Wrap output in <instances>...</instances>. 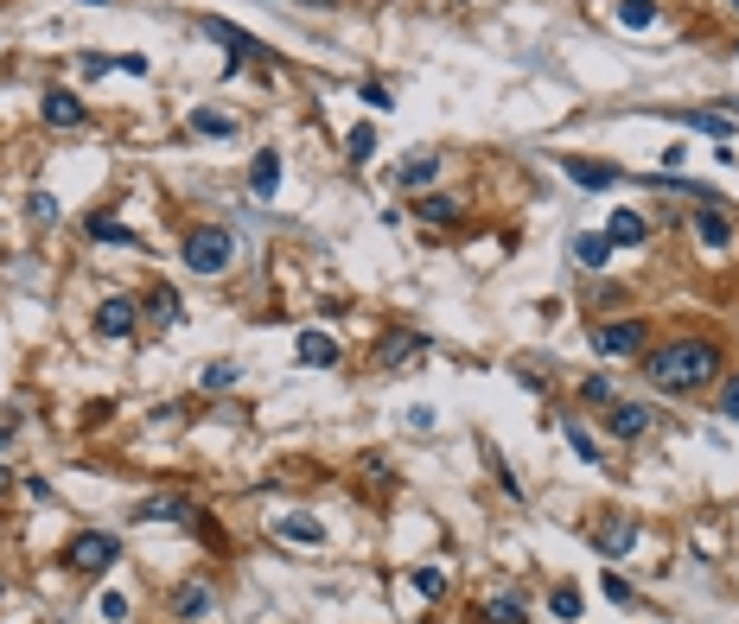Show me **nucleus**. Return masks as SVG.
<instances>
[{
    "instance_id": "nucleus-11",
    "label": "nucleus",
    "mask_w": 739,
    "mask_h": 624,
    "mask_svg": "<svg viewBox=\"0 0 739 624\" xmlns=\"http://www.w3.org/2000/svg\"><path fill=\"white\" fill-rule=\"evenodd\" d=\"M204 32H211V39H217V45H230V51H236V58H230V71H243V64H249V58H268V51H262V45H255V39H249V32H236L230 20H204Z\"/></svg>"
},
{
    "instance_id": "nucleus-2",
    "label": "nucleus",
    "mask_w": 739,
    "mask_h": 624,
    "mask_svg": "<svg viewBox=\"0 0 739 624\" xmlns=\"http://www.w3.org/2000/svg\"><path fill=\"white\" fill-rule=\"evenodd\" d=\"M115 561H122V542L102 535V529H77L71 542H64V567H71L77 580H102Z\"/></svg>"
},
{
    "instance_id": "nucleus-25",
    "label": "nucleus",
    "mask_w": 739,
    "mask_h": 624,
    "mask_svg": "<svg viewBox=\"0 0 739 624\" xmlns=\"http://www.w3.org/2000/svg\"><path fill=\"white\" fill-rule=\"evenodd\" d=\"M618 20H625V26H657V0H618Z\"/></svg>"
},
{
    "instance_id": "nucleus-44",
    "label": "nucleus",
    "mask_w": 739,
    "mask_h": 624,
    "mask_svg": "<svg viewBox=\"0 0 739 624\" xmlns=\"http://www.w3.org/2000/svg\"><path fill=\"white\" fill-rule=\"evenodd\" d=\"M491 624H497V618H491Z\"/></svg>"
},
{
    "instance_id": "nucleus-7",
    "label": "nucleus",
    "mask_w": 739,
    "mask_h": 624,
    "mask_svg": "<svg viewBox=\"0 0 739 624\" xmlns=\"http://www.w3.org/2000/svg\"><path fill=\"white\" fill-rule=\"evenodd\" d=\"M134 319H141V312H134L128 293H109V300L96 306V332H102V338H128V332H134Z\"/></svg>"
},
{
    "instance_id": "nucleus-31",
    "label": "nucleus",
    "mask_w": 739,
    "mask_h": 624,
    "mask_svg": "<svg viewBox=\"0 0 739 624\" xmlns=\"http://www.w3.org/2000/svg\"><path fill=\"white\" fill-rule=\"evenodd\" d=\"M211 612V593H204V586H185L179 593V618H204Z\"/></svg>"
},
{
    "instance_id": "nucleus-42",
    "label": "nucleus",
    "mask_w": 739,
    "mask_h": 624,
    "mask_svg": "<svg viewBox=\"0 0 739 624\" xmlns=\"http://www.w3.org/2000/svg\"><path fill=\"white\" fill-rule=\"evenodd\" d=\"M300 7H338V0H300Z\"/></svg>"
},
{
    "instance_id": "nucleus-20",
    "label": "nucleus",
    "mask_w": 739,
    "mask_h": 624,
    "mask_svg": "<svg viewBox=\"0 0 739 624\" xmlns=\"http://www.w3.org/2000/svg\"><path fill=\"white\" fill-rule=\"evenodd\" d=\"M274 535H287V542H300V548H319V542H325V529L313 523V516H281Z\"/></svg>"
},
{
    "instance_id": "nucleus-38",
    "label": "nucleus",
    "mask_w": 739,
    "mask_h": 624,
    "mask_svg": "<svg viewBox=\"0 0 739 624\" xmlns=\"http://www.w3.org/2000/svg\"><path fill=\"white\" fill-rule=\"evenodd\" d=\"M77 64H83V77H102V71H109V64H115V58H109V51H83Z\"/></svg>"
},
{
    "instance_id": "nucleus-17",
    "label": "nucleus",
    "mask_w": 739,
    "mask_h": 624,
    "mask_svg": "<svg viewBox=\"0 0 739 624\" xmlns=\"http://www.w3.org/2000/svg\"><path fill=\"white\" fill-rule=\"evenodd\" d=\"M83 236H90V242H115V249H134V230H128V223H115V217H102V211L83 217Z\"/></svg>"
},
{
    "instance_id": "nucleus-36",
    "label": "nucleus",
    "mask_w": 739,
    "mask_h": 624,
    "mask_svg": "<svg viewBox=\"0 0 739 624\" xmlns=\"http://www.w3.org/2000/svg\"><path fill=\"white\" fill-rule=\"evenodd\" d=\"M96 612L109 618V624H122V618H128V599H122V593H102V605H96Z\"/></svg>"
},
{
    "instance_id": "nucleus-9",
    "label": "nucleus",
    "mask_w": 739,
    "mask_h": 624,
    "mask_svg": "<svg viewBox=\"0 0 739 624\" xmlns=\"http://www.w3.org/2000/svg\"><path fill=\"white\" fill-rule=\"evenodd\" d=\"M561 172H567V179H574V185H580V192H612V185H618V179H625V172H618V166H599V160H580V153H574V160H561Z\"/></svg>"
},
{
    "instance_id": "nucleus-16",
    "label": "nucleus",
    "mask_w": 739,
    "mask_h": 624,
    "mask_svg": "<svg viewBox=\"0 0 739 624\" xmlns=\"http://www.w3.org/2000/svg\"><path fill=\"white\" fill-rule=\"evenodd\" d=\"M249 192H255V198H274V192H281V153H255V166H249Z\"/></svg>"
},
{
    "instance_id": "nucleus-5",
    "label": "nucleus",
    "mask_w": 739,
    "mask_h": 624,
    "mask_svg": "<svg viewBox=\"0 0 739 624\" xmlns=\"http://www.w3.org/2000/svg\"><path fill=\"white\" fill-rule=\"evenodd\" d=\"M427 357V338L421 332H383L376 338V370H408V363Z\"/></svg>"
},
{
    "instance_id": "nucleus-23",
    "label": "nucleus",
    "mask_w": 739,
    "mask_h": 624,
    "mask_svg": "<svg viewBox=\"0 0 739 624\" xmlns=\"http://www.w3.org/2000/svg\"><path fill=\"white\" fill-rule=\"evenodd\" d=\"M345 153H351V166H370V153H376V128H370V121H357V128L345 134Z\"/></svg>"
},
{
    "instance_id": "nucleus-28",
    "label": "nucleus",
    "mask_w": 739,
    "mask_h": 624,
    "mask_svg": "<svg viewBox=\"0 0 739 624\" xmlns=\"http://www.w3.org/2000/svg\"><path fill=\"white\" fill-rule=\"evenodd\" d=\"M421 223H459V204L453 198H421Z\"/></svg>"
},
{
    "instance_id": "nucleus-15",
    "label": "nucleus",
    "mask_w": 739,
    "mask_h": 624,
    "mask_svg": "<svg viewBox=\"0 0 739 624\" xmlns=\"http://www.w3.org/2000/svg\"><path fill=\"white\" fill-rule=\"evenodd\" d=\"M695 236L708 242V249H727V242H733V223H727V211L701 204V211H695Z\"/></svg>"
},
{
    "instance_id": "nucleus-18",
    "label": "nucleus",
    "mask_w": 739,
    "mask_h": 624,
    "mask_svg": "<svg viewBox=\"0 0 739 624\" xmlns=\"http://www.w3.org/2000/svg\"><path fill=\"white\" fill-rule=\"evenodd\" d=\"M644 236H650V223H644L638 211H612V223H606V242L631 249V242H644Z\"/></svg>"
},
{
    "instance_id": "nucleus-29",
    "label": "nucleus",
    "mask_w": 739,
    "mask_h": 624,
    "mask_svg": "<svg viewBox=\"0 0 739 624\" xmlns=\"http://www.w3.org/2000/svg\"><path fill=\"white\" fill-rule=\"evenodd\" d=\"M236 376H243V370H236V363H211V370H204L198 383H204V389L217 395V389H236Z\"/></svg>"
},
{
    "instance_id": "nucleus-37",
    "label": "nucleus",
    "mask_w": 739,
    "mask_h": 624,
    "mask_svg": "<svg viewBox=\"0 0 739 624\" xmlns=\"http://www.w3.org/2000/svg\"><path fill=\"white\" fill-rule=\"evenodd\" d=\"M606 599H612V605H638V593H631L618 574H606Z\"/></svg>"
},
{
    "instance_id": "nucleus-27",
    "label": "nucleus",
    "mask_w": 739,
    "mask_h": 624,
    "mask_svg": "<svg viewBox=\"0 0 739 624\" xmlns=\"http://www.w3.org/2000/svg\"><path fill=\"white\" fill-rule=\"evenodd\" d=\"M491 618H497V624H523V618H529V605H523L517 593H497V599H491Z\"/></svg>"
},
{
    "instance_id": "nucleus-4",
    "label": "nucleus",
    "mask_w": 739,
    "mask_h": 624,
    "mask_svg": "<svg viewBox=\"0 0 739 624\" xmlns=\"http://www.w3.org/2000/svg\"><path fill=\"white\" fill-rule=\"evenodd\" d=\"M593 351H599V357H638V351H644V325H638V319L593 325Z\"/></svg>"
},
{
    "instance_id": "nucleus-34",
    "label": "nucleus",
    "mask_w": 739,
    "mask_h": 624,
    "mask_svg": "<svg viewBox=\"0 0 739 624\" xmlns=\"http://www.w3.org/2000/svg\"><path fill=\"white\" fill-rule=\"evenodd\" d=\"M26 211L39 217V223H51V217H58V198H51V192H32V198H26Z\"/></svg>"
},
{
    "instance_id": "nucleus-40",
    "label": "nucleus",
    "mask_w": 739,
    "mask_h": 624,
    "mask_svg": "<svg viewBox=\"0 0 739 624\" xmlns=\"http://www.w3.org/2000/svg\"><path fill=\"white\" fill-rule=\"evenodd\" d=\"M408 427H415V433H427V427H434V408H427V402H415V408H408Z\"/></svg>"
},
{
    "instance_id": "nucleus-10",
    "label": "nucleus",
    "mask_w": 739,
    "mask_h": 624,
    "mask_svg": "<svg viewBox=\"0 0 739 624\" xmlns=\"http://www.w3.org/2000/svg\"><path fill=\"white\" fill-rule=\"evenodd\" d=\"M669 121H682V128H695V134H714L720 147H733V115H714V109H663Z\"/></svg>"
},
{
    "instance_id": "nucleus-19",
    "label": "nucleus",
    "mask_w": 739,
    "mask_h": 624,
    "mask_svg": "<svg viewBox=\"0 0 739 624\" xmlns=\"http://www.w3.org/2000/svg\"><path fill=\"white\" fill-rule=\"evenodd\" d=\"M434 172H440V160H434V153H408V160H402V172H395V179H402L408 185V192H421V185H434Z\"/></svg>"
},
{
    "instance_id": "nucleus-35",
    "label": "nucleus",
    "mask_w": 739,
    "mask_h": 624,
    "mask_svg": "<svg viewBox=\"0 0 739 624\" xmlns=\"http://www.w3.org/2000/svg\"><path fill=\"white\" fill-rule=\"evenodd\" d=\"M720 414H727V421H739V376H727V383H720Z\"/></svg>"
},
{
    "instance_id": "nucleus-33",
    "label": "nucleus",
    "mask_w": 739,
    "mask_h": 624,
    "mask_svg": "<svg viewBox=\"0 0 739 624\" xmlns=\"http://www.w3.org/2000/svg\"><path fill=\"white\" fill-rule=\"evenodd\" d=\"M580 395H587V402H618V395H612V376H587Z\"/></svg>"
},
{
    "instance_id": "nucleus-32",
    "label": "nucleus",
    "mask_w": 739,
    "mask_h": 624,
    "mask_svg": "<svg viewBox=\"0 0 739 624\" xmlns=\"http://www.w3.org/2000/svg\"><path fill=\"white\" fill-rule=\"evenodd\" d=\"M408 580H415V593H421V599H440V593H446L440 567H415V574H408Z\"/></svg>"
},
{
    "instance_id": "nucleus-43",
    "label": "nucleus",
    "mask_w": 739,
    "mask_h": 624,
    "mask_svg": "<svg viewBox=\"0 0 739 624\" xmlns=\"http://www.w3.org/2000/svg\"><path fill=\"white\" fill-rule=\"evenodd\" d=\"M733 13H739V0H733Z\"/></svg>"
},
{
    "instance_id": "nucleus-22",
    "label": "nucleus",
    "mask_w": 739,
    "mask_h": 624,
    "mask_svg": "<svg viewBox=\"0 0 739 624\" xmlns=\"http://www.w3.org/2000/svg\"><path fill=\"white\" fill-rule=\"evenodd\" d=\"M192 134H217V141H230V134H236V115H217V109H192Z\"/></svg>"
},
{
    "instance_id": "nucleus-13",
    "label": "nucleus",
    "mask_w": 739,
    "mask_h": 624,
    "mask_svg": "<svg viewBox=\"0 0 739 624\" xmlns=\"http://www.w3.org/2000/svg\"><path fill=\"white\" fill-rule=\"evenodd\" d=\"M294 351H300L306 370H332V363H338V338H325V332H300Z\"/></svg>"
},
{
    "instance_id": "nucleus-39",
    "label": "nucleus",
    "mask_w": 739,
    "mask_h": 624,
    "mask_svg": "<svg viewBox=\"0 0 739 624\" xmlns=\"http://www.w3.org/2000/svg\"><path fill=\"white\" fill-rule=\"evenodd\" d=\"M357 96H364V109H389V90H383V83H364Z\"/></svg>"
},
{
    "instance_id": "nucleus-24",
    "label": "nucleus",
    "mask_w": 739,
    "mask_h": 624,
    "mask_svg": "<svg viewBox=\"0 0 739 624\" xmlns=\"http://www.w3.org/2000/svg\"><path fill=\"white\" fill-rule=\"evenodd\" d=\"M606 255H612L606 236H574V262L580 268H606Z\"/></svg>"
},
{
    "instance_id": "nucleus-14",
    "label": "nucleus",
    "mask_w": 739,
    "mask_h": 624,
    "mask_svg": "<svg viewBox=\"0 0 739 624\" xmlns=\"http://www.w3.org/2000/svg\"><path fill=\"white\" fill-rule=\"evenodd\" d=\"M179 516H192V504L185 497H147V504H134V523H179Z\"/></svg>"
},
{
    "instance_id": "nucleus-8",
    "label": "nucleus",
    "mask_w": 739,
    "mask_h": 624,
    "mask_svg": "<svg viewBox=\"0 0 739 624\" xmlns=\"http://www.w3.org/2000/svg\"><path fill=\"white\" fill-rule=\"evenodd\" d=\"M606 433L612 440H638V433H650V408L644 402H606Z\"/></svg>"
},
{
    "instance_id": "nucleus-1",
    "label": "nucleus",
    "mask_w": 739,
    "mask_h": 624,
    "mask_svg": "<svg viewBox=\"0 0 739 624\" xmlns=\"http://www.w3.org/2000/svg\"><path fill=\"white\" fill-rule=\"evenodd\" d=\"M644 376H650L663 395H689V389H701V383H714V376H720V351H714L708 338L663 344V351L644 357Z\"/></svg>"
},
{
    "instance_id": "nucleus-21",
    "label": "nucleus",
    "mask_w": 739,
    "mask_h": 624,
    "mask_svg": "<svg viewBox=\"0 0 739 624\" xmlns=\"http://www.w3.org/2000/svg\"><path fill=\"white\" fill-rule=\"evenodd\" d=\"M179 312H185V306H179V293H173V287H153V293H147V319L179 325Z\"/></svg>"
},
{
    "instance_id": "nucleus-41",
    "label": "nucleus",
    "mask_w": 739,
    "mask_h": 624,
    "mask_svg": "<svg viewBox=\"0 0 739 624\" xmlns=\"http://www.w3.org/2000/svg\"><path fill=\"white\" fill-rule=\"evenodd\" d=\"M115 64H122L128 77H147V58H141V51H122V58H115Z\"/></svg>"
},
{
    "instance_id": "nucleus-12",
    "label": "nucleus",
    "mask_w": 739,
    "mask_h": 624,
    "mask_svg": "<svg viewBox=\"0 0 739 624\" xmlns=\"http://www.w3.org/2000/svg\"><path fill=\"white\" fill-rule=\"evenodd\" d=\"M39 115H45V128H83V96H71V90H45Z\"/></svg>"
},
{
    "instance_id": "nucleus-3",
    "label": "nucleus",
    "mask_w": 739,
    "mask_h": 624,
    "mask_svg": "<svg viewBox=\"0 0 739 624\" xmlns=\"http://www.w3.org/2000/svg\"><path fill=\"white\" fill-rule=\"evenodd\" d=\"M185 268L192 274H223L236 262V236L223 230V223H198V230H185Z\"/></svg>"
},
{
    "instance_id": "nucleus-30",
    "label": "nucleus",
    "mask_w": 739,
    "mask_h": 624,
    "mask_svg": "<svg viewBox=\"0 0 739 624\" xmlns=\"http://www.w3.org/2000/svg\"><path fill=\"white\" fill-rule=\"evenodd\" d=\"M567 440H574V453L587 459V465H599V440H593V433L580 427V421H567Z\"/></svg>"
},
{
    "instance_id": "nucleus-6",
    "label": "nucleus",
    "mask_w": 739,
    "mask_h": 624,
    "mask_svg": "<svg viewBox=\"0 0 739 624\" xmlns=\"http://www.w3.org/2000/svg\"><path fill=\"white\" fill-rule=\"evenodd\" d=\"M593 548L606 554V561L631 554V548H638V523H631V516H606V523H593Z\"/></svg>"
},
{
    "instance_id": "nucleus-26",
    "label": "nucleus",
    "mask_w": 739,
    "mask_h": 624,
    "mask_svg": "<svg viewBox=\"0 0 739 624\" xmlns=\"http://www.w3.org/2000/svg\"><path fill=\"white\" fill-rule=\"evenodd\" d=\"M548 612L574 624V618H580V586H555V593H548Z\"/></svg>"
}]
</instances>
